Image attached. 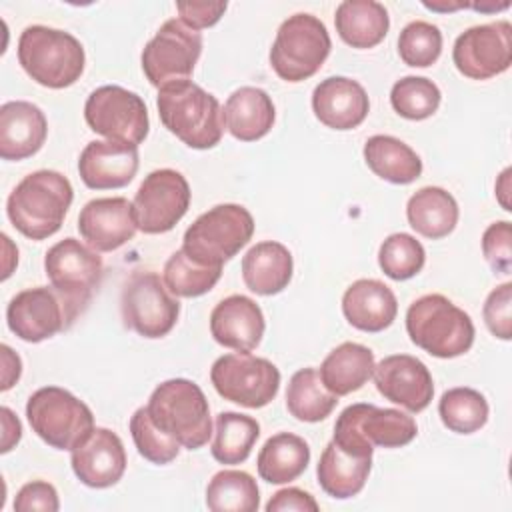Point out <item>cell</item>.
Instances as JSON below:
<instances>
[{"instance_id":"cell-1","label":"cell","mask_w":512,"mask_h":512,"mask_svg":"<svg viewBox=\"0 0 512 512\" xmlns=\"http://www.w3.org/2000/svg\"><path fill=\"white\" fill-rule=\"evenodd\" d=\"M74 200L70 180L56 170H36L24 176L6 200L12 226L30 240H44L62 228Z\"/></svg>"},{"instance_id":"cell-2","label":"cell","mask_w":512,"mask_h":512,"mask_svg":"<svg viewBox=\"0 0 512 512\" xmlns=\"http://www.w3.org/2000/svg\"><path fill=\"white\" fill-rule=\"evenodd\" d=\"M156 106L164 128L190 148H214L224 134V114L218 98L192 80L160 88Z\"/></svg>"},{"instance_id":"cell-3","label":"cell","mask_w":512,"mask_h":512,"mask_svg":"<svg viewBox=\"0 0 512 512\" xmlns=\"http://www.w3.org/2000/svg\"><path fill=\"white\" fill-rule=\"evenodd\" d=\"M18 62L34 82L60 90L82 76L86 54L80 40L70 32L32 24L18 38Z\"/></svg>"},{"instance_id":"cell-4","label":"cell","mask_w":512,"mask_h":512,"mask_svg":"<svg viewBox=\"0 0 512 512\" xmlns=\"http://www.w3.org/2000/svg\"><path fill=\"white\" fill-rule=\"evenodd\" d=\"M146 410L152 422L186 450L202 448L212 434L208 400L192 380L170 378L158 384Z\"/></svg>"},{"instance_id":"cell-5","label":"cell","mask_w":512,"mask_h":512,"mask_svg":"<svg viewBox=\"0 0 512 512\" xmlns=\"http://www.w3.org/2000/svg\"><path fill=\"white\" fill-rule=\"evenodd\" d=\"M410 340L436 358H456L474 344L472 318L442 294H424L406 310Z\"/></svg>"},{"instance_id":"cell-6","label":"cell","mask_w":512,"mask_h":512,"mask_svg":"<svg viewBox=\"0 0 512 512\" xmlns=\"http://www.w3.org/2000/svg\"><path fill=\"white\" fill-rule=\"evenodd\" d=\"M416 434V420L406 412L358 402L340 412L332 440L346 452L372 456L374 446L400 448L410 444Z\"/></svg>"},{"instance_id":"cell-7","label":"cell","mask_w":512,"mask_h":512,"mask_svg":"<svg viewBox=\"0 0 512 512\" xmlns=\"http://www.w3.org/2000/svg\"><path fill=\"white\" fill-rule=\"evenodd\" d=\"M254 234V218L240 204H218L200 214L184 232L182 250L204 266H222Z\"/></svg>"},{"instance_id":"cell-8","label":"cell","mask_w":512,"mask_h":512,"mask_svg":"<svg viewBox=\"0 0 512 512\" xmlns=\"http://www.w3.org/2000/svg\"><path fill=\"white\" fill-rule=\"evenodd\" d=\"M332 48L330 34L320 18L308 12L288 16L276 30L270 48V66L286 82L314 76Z\"/></svg>"},{"instance_id":"cell-9","label":"cell","mask_w":512,"mask_h":512,"mask_svg":"<svg viewBox=\"0 0 512 512\" xmlns=\"http://www.w3.org/2000/svg\"><path fill=\"white\" fill-rule=\"evenodd\" d=\"M26 418L32 432L56 450H72L94 430L92 410L60 386L38 388L26 402Z\"/></svg>"},{"instance_id":"cell-10","label":"cell","mask_w":512,"mask_h":512,"mask_svg":"<svg viewBox=\"0 0 512 512\" xmlns=\"http://www.w3.org/2000/svg\"><path fill=\"white\" fill-rule=\"evenodd\" d=\"M122 322L144 338H162L178 322L180 302L152 270H134L120 294Z\"/></svg>"},{"instance_id":"cell-11","label":"cell","mask_w":512,"mask_h":512,"mask_svg":"<svg viewBox=\"0 0 512 512\" xmlns=\"http://www.w3.org/2000/svg\"><path fill=\"white\" fill-rule=\"evenodd\" d=\"M44 272L78 318L102 282L104 262L96 250L68 236L48 248Z\"/></svg>"},{"instance_id":"cell-12","label":"cell","mask_w":512,"mask_h":512,"mask_svg":"<svg viewBox=\"0 0 512 512\" xmlns=\"http://www.w3.org/2000/svg\"><path fill=\"white\" fill-rule=\"evenodd\" d=\"M214 390L244 408H262L270 404L280 388V370L266 358L250 352L224 354L210 368Z\"/></svg>"},{"instance_id":"cell-13","label":"cell","mask_w":512,"mask_h":512,"mask_svg":"<svg viewBox=\"0 0 512 512\" xmlns=\"http://www.w3.org/2000/svg\"><path fill=\"white\" fill-rule=\"evenodd\" d=\"M202 54V34L180 18L166 20L142 50L144 76L158 90L188 80Z\"/></svg>"},{"instance_id":"cell-14","label":"cell","mask_w":512,"mask_h":512,"mask_svg":"<svg viewBox=\"0 0 512 512\" xmlns=\"http://www.w3.org/2000/svg\"><path fill=\"white\" fill-rule=\"evenodd\" d=\"M84 120L92 132L134 146L144 142L150 130L144 100L136 92L116 84H106L90 92L84 104Z\"/></svg>"},{"instance_id":"cell-15","label":"cell","mask_w":512,"mask_h":512,"mask_svg":"<svg viewBox=\"0 0 512 512\" xmlns=\"http://www.w3.org/2000/svg\"><path fill=\"white\" fill-rule=\"evenodd\" d=\"M132 206L138 230L144 234H164L188 212V180L172 168L154 170L142 180Z\"/></svg>"},{"instance_id":"cell-16","label":"cell","mask_w":512,"mask_h":512,"mask_svg":"<svg viewBox=\"0 0 512 512\" xmlns=\"http://www.w3.org/2000/svg\"><path fill=\"white\" fill-rule=\"evenodd\" d=\"M76 314L52 286L26 288L12 296L6 308V324L24 342H42L68 330Z\"/></svg>"},{"instance_id":"cell-17","label":"cell","mask_w":512,"mask_h":512,"mask_svg":"<svg viewBox=\"0 0 512 512\" xmlns=\"http://www.w3.org/2000/svg\"><path fill=\"white\" fill-rule=\"evenodd\" d=\"M456 70L472 80H488L512 64V24L496 20L464 30L452 48Z\"/></svg>"},{"instance_id":"cell-18","label":"cell","mask_w":512,"mask_h":512,"mask_svg":"<svg viewBox=\"0 0 512 512\" xmlns=\"http://www.w3.org/2000/svg\"><path fill=\"white\" fill-rule=\"evenodd\" d=\"M376 390L412 414L428 408L434 396L432 374L422 360L410 354H392L374 366Z\"/></svg>"},{"instance_id":"cell-19","label":"cell","mask_w":512,"mask_h":512,"mask_svg":"<svg viewBox=\"0 0 512 512\" xmlns=\"http://www.w3.org/2000/svg\"><path fill=\"white\" fill-rule=\"evenodd\" d=\"M70 464L82 484L110 488L126 472V450L116 432L96 426L70 450Z\"/></svg>"},{"instance_id":"cell-20","label":"cell","mask_w":512,"mask_h":512,"mask_svg":"<svg viewBox=\"0 0 512 512\" xmlns=\"http://www.w3.org/2000/svg\"><path fill=\"white\" fill-rule=\"evenodd\" d=\"M138 230L134 206L122 196L94 198L78 216V232L96 252H112L134 238Z\"/></svg>"},{"instance_id":"cell-21","label":"cell","mask_w":512,"mask_h":512,"mask_svg":"<svg viewBox=\"0 0 512 512\" xmlns=\"http://www.w3.org/2000/svg\"><path fill=\"white\" fill-rule=\"evenodd\" d=\"M138 146L92 140L78 158V174L92 190H112L130 184L138 172Z\"/></svg>"},{"instance_id":"cell-22","label":"cell","mask_w":512,"mask_h":512,"mask_svg":"<svg viewBox=\"0 0 512 512\" xmlns=\"http://www.w3.org/2000/svg\"><path fill=\"white\" fill-rule=\"evenodd\" d=\"M264 314L260 306L244 296L232 294L220 300L210 312V334L212 338L236 352L254 350L264 336Z\"/></svg>"},{"instance_id":"cell-23","label":"cell","mask_w":512,"mask_h":512,"mask_svg":"<svg viewBox=\"0 0 512 512\" xmlns=\"http://www.w3.org/2000/svg\"><path fill=\"white\" fill-rule=\"evenodd\" d=\"M314 116L332 130H352L360 126L370 110L364 86L346 76H330L312 92Z\"/></svg>"},{"instance_id":"cell-24","label":"cell","mask_w":512,"mask_h":512,"mask_svg":"<svg viewBox=\"0 0 512 512\" xmlns=\"http://www.w3.org/2000/svg\"><path fill=\"white\" fill-rule=\"evenodd\" d=\"M48 122L44 112L26 100H10L0 106V156L24 160L34 156L46 142Z\"/></svg>"},{"instance_id":"cell-25","label":"cell","mask_w":512,"mask_h":512,"mask_svg":"<svg viewBox=\"0 0 512 512\" xmlns=\"http://www.w3.org/2000/svg\"><path fill=\"white\" fill-rule=\"evenodd\" d=\"M344 318L362 332L386 330L398 314V302L390 286L374 278L352 282L342 296Z\"/></svg>"},{"instance_id":"cell-26","label":"cell","mask_w":512,"mask_h":512,"mask_svg":"<svg viewBox=\"0 0 512 512\" xmlns=\"http://www.w3.org/2000/svg\"><path fill=\"white\" fill-rule=\"evenodd\" d=\"M224 126L240 142L264 138L276 120L274 102L266 90L242 86L234 90L224 104Z\"/></svg>"},{"instance_id":"cell-27","label":"cell","mask_w":512,"mask_h":512,"mask_svg":"<svg viewBox=\"0 0 512 512\" xmlns=\"http://www.w3.org/2000/svg\"><path fill=\"white\" fill-rule=\"evenodd\" d=\"M292 272V254L276 240L254 244L242 258V280L250 292L260 296L282 292L290 284Z\"/></svg>"},{"instance_id":"cell-28","label":"cell","mask_w":512,"mask_h":512,"mask_svg":"<svg viewBox=\"0 0 512 512\" xmlns=\"http://www.w3.org/2000/svg\"><path fill=\"white\" fill-rule=\"evenodd\" d=\"M372 470V456H358L342 450L334 440L326 444L316 466V478L320 488L336 498L346 500L356 496Z\"/></svg>"},{"instance_id":"cell-29","label":"cell","mask_w":512,"mask_h":512,"mask_svg":"<svg viewBox=\"0 0 512 512\" xmlns=\"http://www.w3.org/2000/svg\"><path fill=\"white\" fill-rule=\"evenodd\" d=\"M338 36L352 48L378 46L390 28L388 10L376 0H344L334 14Z\"/></svg>"},{"instance_id":"cell-30","label":"cell","mask_w":512,"mask_h":512,"mask_svg":"<svg viewBox=\"0 0 512 512\" xmlns=\"http://www.w3.org/2000/svg\"><path fill=\"white\" fill-rule=\"evenodd\" d=\"M374 354L358 342H342L320 364L322 384L336 396H346L360 390L374 372Z\"/></svg>"},{"instance_id":"cell-31","label":"cell","mask_w":512,"mask_h":512,"mask_svg":"<svg viewBox=\"0 0 512 512\" xmlns=\"http://www.w3.org/2000/svg\"><path fill=\"white\" fill-rule=\"evenodd\" d=\"M458 202L440 186L416 190L406 204L408 224L424 238L438 240L448 236L458 224Z\"/></svg>"},{"instance_id":"cell-32","label":"cell","mask_w":512,"mask_h":512,"mask_svg":"<svg viewBox=\"0 0 512 512\" xmlns=\"http://www.w3.org/2000/svg\"><path fill=\"white\" fill-rule=\"evenodd\" d=\"M310 462V446L304 438L292 432L270 436L258 452L256 468L268 484H288L296 480Z\"/></svg>"},{"instance_id":"cell-33","label":"cell","mask_w":512,"mask_h":512,"mask_svg":"<svg viewBox=\"0 0 512 512\" xmlns=\"http://www.w3.org/2000/svg\"><path fill=\"white\" fill-rule=\"evenodd\" d=\"M362 154L368 168L386 182L410 184L422 174L420 156L400 138L388 134L370 136Z\"/></svg>"},{"instance_id":"cell-34","label":"cell","mask_w":512,"mask_h":512,"mask_svg":"<svg viewBox=\"0 0 512 512\" xmlns=\"http://www.w3.org/2000/svg\"><path fill=\"white\" fill-rule=\"evenodd\" d=\"M338 396L320 380L316 368H300L286 388V408L300 422H320L336 408Z\"/></svg>"},{"instance_id":"cell-35","label":"cell","mask_w":512,"mask_h":512,"mask_svg":"<svg viewBox=\"0 0 512 512\" xmlns=\"http://www.w3.org/2000/svg\"><path fill=\"white\" fill-rule=\"evenodd\" d=\"M260 436L256 418L240 412H220L214 422L210 452L220 464H242Z\"/></svg>"},{"instance_id":"cell-36","label":"cell","mask_w":512,"mask_h":512,"mask_svg":"<svg viewBox=\"0 0 512 512\" xmlns=\"http://www.w3.org/2000/svg\"><path fill=\"white\" fill-rule=\"evenodd\" d=\"M206 506L212 512H256L258 484L244 470H220L206 486Z\"/></svg>"},{"instance_id":"cell-37","label":"cell","mask_w":512,"mask_h":512,"mask_svg":"<svg viewBox=\"0 0 512 512\" xmlns=\"http://www.w3.org/2000/svg\"><path fill=\"white\" fill-rule=\"evenodd\" d=\"M222 276V266H204L182 248L172 252L164 264L162 280L176 298H196L210 292Z\"/></svg>"},{"instance_id":"cell-38","label":"cell","mask_w":512,"mask_h":512,"mask_svg":"<svg viewBox=\"0 0 512 512\" xmlns=\"http://www.w3.org/2000/svg\"><path fill=\"white\" fill-rule=\"evenodd\" d=\"M486 398L468 386L450 388L438 402V414L442 424L456 434H472L488 422Z\"/></svg>"},{"instance_id":"cell-39","label":"cell","mask_w":512,"mask_h":512,"mask_svg":"<svg viewBox=\"0 0 512 512\" xmlns=\"http://www.w3.org/2000/svg\"><path fill=\"white\" fill-rule=\"evenodd\" d=\"M440 88L424 76H404L390 90V104L406 120H426L440 106Z\"/></svg>"},{"instance_id":"cell-40","label":"cell","mask_w":512,"mask_h":512,"mask_svg":"<svg viewBox=\"0 0 512 512\" xmlns=\"http://www.w3.org/2000/svg\"><path fill=\"white\" fill-rule=\"evenodd\" d=\"M426 262V250L412 234H390L378 250V264L392 280H408L416 276Z\"/></svg>"},{"instance_id":"cell-41","label":"cell","mask_w":512,"mask_h":512,"mask_svg":"<svg viewBox=\"0 0 512 512\" xmlns=\"http://www.w3.org/2000/svg\"><path fill=\"white\" fill-rule=\"evenodd\" d=\"M442 52V32L436 24L414 20L398 36V54L404 64L414 68L432 66Z\"/></svg>"},{"instance_id":"cell-42","label":"cell","mask_w":512,"mask_h":512,"mask_svg":"<svg viewBox=\"0 0 512 512\" xmlns=\"http://www.w3.org/2000/svg\"><path fill=\"white\" fill-rule=\"evenodd\" d=\"M130 434L134 440V446L138 450V454L152 462V464H168L172 462L178 452H180V444L170 438L168 434H164L150 418L146 406L138 408L132 418H130Z\"/></svg>"},{"instance_id":"cell-43","label":"cell","mask_w":512,"mask_h":512,"mask_svg":"<svg viewBox=\"0 0 512 512\" xmlns=\"http://www.w3.org/2000/svg\"><path fill=\"white\" fill-rule=\"evenodd\" d=\"M482 254L496 274H510L512 268V226L508 220L492 222L482 234Z\"/></svg>"},{"instance_id":"cell-44","label":"cell","mask_w":512,"mask_h":512,"mask_svg":"<svg viewBox=\"0 0 512 512\" xmlns=\"http://www.w3.org/2000/svg\"><path fill=\"white\" fill-rule=\"evenodd\" d=\"M510 306H512V284L504 282L488 294L484 308H482L484 322H486L488 330L500 340L512 338Z\"/></svg>"},{"instance_id":"cell-45","label":"cell","mask_w":512,"mask_h":512,"mask_svg":"<svg viewBox=\"0 0 512 512\" xmlns=\"http://www.w3.org/2000/svg\"><path fill=\"white\" fill-rule=\"evenodd\" d=\"M60 508L58 492L56 488L46 482V480H32L26 482L16 498H14V510L16 512H32V510H42V512H56Z\"/></svg>"},{"instance_id":"cell-46","label":"cell","mask_w":512,"mask_h":512,"mask_svg":"<svg viewBox=\"0 0 512 512\" xmlns=\"http://www.w3.org/2000/svg\"><path fill=\"white\" fill-rule=\"evenodd\" d=\"M226 2H178L180 20L194 30L214 26L226 12Z\"/></svg>"},{"instance_id":"cell-47","label":"cell","mask_w":512,"mask_h":512,"mask_svg":"<svg viewBox=\"0 0 512 512\" xmlns=\"http://www.w3.org/2000/svg\"><path fill=\"white\" fill-rule=\"evenodd\" d=\"M318 502L314 496L302 488H282L266 504V512H286V510H298V512H318Z\"/></svg>"},{"instance_id":"cell-48","label":"cell","mask_w":512,"mask_h":512,"mask_svg":"<svg viewBox=\"0 0 512 512\" xmlns=\"http://www.w3.org/2000/svg\"><path fill=\"white\" fill-rule=\"evenodd\" d=\"M2 360H4V374H2V390H8L14 386V382H18L20 372H22V362L18 358V354L12 352L10 346L2 344Z\"/></svg>"},{"instance_id":"cell-49","label":"cell","mask_w":512,"mask_h":512,"mask_svg":"<svg viewBox=\"0 0 512 512\" xmlns=\"http://www.w3.org/2000/svg\"><path fill=\"white\" fill-rule=\"evenodd\" d=\"M2 424H4V436H2V452H10L14 444H18L22 436L20 420L12 414L8 406L2 408Z\"/></svg>"}]
</instances>
